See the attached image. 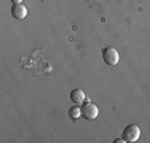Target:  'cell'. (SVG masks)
<instances>
[{"label":"cell","mask_w":150,"mask_h":143,"mask_svg":"<svg viewBox=\"0 0 150 143\" xmlns=\"http://www.w3.org/2000/svg\"><path fill=\"white\" fill-rule=\"evenodd\" d=\"M102 59L107 65H117L120 60V56H118V51L112 46H107V48L102 49Z\"/></svg>","instance_id":"6da1fadb"},{"label":"cell","mask_w":150,"mask_h":143,"mask_svg":"<svg viewBox=\"0 0 150 143\" xmlns=\"http://www.w3.org/2000/svg\"><path fill=\"white\" fill-rule=\"evenodd\" d=\"M141 137V129L137 124H129V126L125 127L123 130V138L125 142H137Z\"/></svg>","instance_id":"7a4b0ae2"},{"label":"cell","mask_w":150,"mask_h":143,"mask_svg":"<svg viewBox=\"0 0 150 143\" xmlns=\"http://www.w3.org/2000/svg\"><path fill=\"white\" fill-rule=\"evenodd\" d=\"M98 114H99V110L94 103L86 102L81 107V116H83L85 119H94V118H98Z\"/></svg>","instance_id":"3957f363"},{"label":"cell","mask_w":150,"mask_h":143,"mask_svg":"<svg viewBox=\"0 0 150 143\" xmlns=\"http://www.w3.org/2000/svg\"><path fill=\"white\" fill-rule=\"evenodd\" d=\"M27 14V10L23 3H13L11 6V16L16 18V19H24Z\"/></svg>","instance_id":"277c9868"},{"label":"cell","mask_w":150,"mask_h":143,"mask_svg":"<svg viewBox=\"0 0 150 143\" xmlns=\"http://www.w3.org/2000/svg\"><path fill=\"white\" fill-rule=\"evenodd\" d=\"M70 100L75 103V105H80V103L85 102V92L81 89H74L70 92Z\"/></svg>","instance_id":"5b68a950"},{"label":"cell","mask_w":150,"mask_h":143,"mask_svg":"<svg viewBox=\"0 0 150 143\" xmlns=\"http://www.w3.org/2000/svg\"><path fill=\"white\" fill-rule=\"evenodd\" d=\"M69 116L72 118V119H77L78 116H81V108H78L77 105L72 107V108L69 110Z\"/></svg>","instance_id":"8992f818"},{"label":"cell","mask_w":150,"mask_h":143,"mask_svg":"<svg viewBox=\"0 0 150 143\" xmlns=\"http://www.w3.org/2000/svg\"><path fill=\"white\" fill-rule=\"evenodd\" d=\"M11 3H23V0H10Z\"/></svg>","instance_id":"52a82bcc"},{"label":"cell","mask_w":150,"mask_h":143,"mask_svg":"<svg viewBox=\"0 0 150 143\" xmlns=\"http://www.w3.org/2000/svg\"><path fill=\"white\" fill-rule=\"evenodd\" d=\"M121 142H125V138H117L115 143H121Z\"/></svg>","instance_id":"ba28073f"}]
</instances>
